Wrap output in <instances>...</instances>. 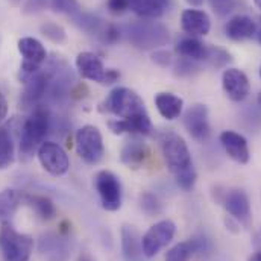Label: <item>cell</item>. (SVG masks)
Listing matches in <instances>:
<instances>
[{
	"mask_svg": "<svg viewBox=\"0 0 261 261\" xmlns=\"http://www.w3.org/2000/svg\"><path fill=\"white\" fill-rule=\"evenodd\" d=\"M176 54L181 58H187L192 61H205L206 60V54H208V46L203 44L200 40H197L196 37H189L181 40L176 44Z\"/></svg>",
	"mask_w": 261,
	"mask_h": 261,
	"instance_id": "23",
	"label": "cell"
},
{
	"mask_svg": "<svg viewBox=\"0 0 261 261\" xmlns=\"http://www.w3.org/2000/svg\"><path fill=\"white\" fill-rule=\"evenodd\" d=\"M128 9L141 18L155 20L164 14V6L158 0H126Z\"/></svg>",
	"mask_w": 261,
	"mask_h": 261,
	"instance_id": "24",
	"label": "cell"
},
{
	"mask_svg": "<svg viewBox=\"0 0 261 261\" xmlns=\"http://www.w3.org/2000/svg\"><path fill=\"white\" fill-rule=\"evenodd\" d=\"M50 76H52L50 70H40L38 73H35L32 77H29L24 82V91H23L21 100H20L24 108L34 110L38 105V102L43 97H46Z\"/></svg>",
	"mask_w": 261,
	"mask_h": 261,
	"instance_id": "12",
	"label": "cell"
},
{
	"mask_svg": "<svg viewBox=\"0 0 261 261\" xmlns=\"http://www.w3.org/2000/svg\"><path fill=\"white\" fill-rule=\"evenodd\" d=\"M11 5H14V6H18L20 3H21V0H8Z\"/></svg>",
	"mask_w": 261,
	"mask_h": 261,
	"instance_id": "46",
	"label": "cell"
},
{
	"mask_svg": "<svg viewBox=\"0 0 261 261\" xmlns=\"http://www.w3.org/2000/svg\"><path fill=\"white\" fill-rule=\"evenodd\" d=\"M248 261H261V251L260 252H255L252 257H249V260Z\"/></svg>",
	"mask_w": 261,
	"mask_h": 261,
	"instance_id": "43",
	"label": "cell"
},
{
	"mask_svg": "<svg viewBox=\"0 0 261 261\" xmlns=\"http://www.w3.org/2000/svg\"><path fill=\"white\" fill-rule=\"evenodd\" d=\"M190 6H200L203 3V0H186Z\"/></svg>",
	"mask_w": 261,
	"mask_h": 261,
	"instance_id": "42",
	"label": "cell"
},
{
	"mask_svg": "<svg viewBox=\"0 0 261 261\" xmlns=\"http://www.w3.org/2000/svg\"><path fill=\"white\" fill-rule=\"evenodd\" d=\"M225 34L232 41H243L257 34V24L248 15H236L225 24Z\"/></svg>",
	"mask_w": 261,
	"mask_h": 261,
	"instance_id": "19",
	"label": "cell"
},
{
	"mask_svg": "<svg viewBox=\"0 0 261 261\" xmlns=\"http://www.w3.org/2000/svg\"><path fill=\"white\" fill-rule=\"evenodd\" d=\"M152 61L155 64L160 65V67H169V65L172 64L173 60H172V54L169 50L161 49V50H155L152 54Z\"/></svg>",
	"mask_w": 261,
	"mask_h": 261,
	"instance_id": "38",
	"label": "cell"
},
{
	"mask_svg": "<svg viewBox=\"0 0 261 261\" xmlns=\"http://www.w3.org/2000/svg\"><path fill=\"white\" fill-rule=\"evenodd\" d=\"M260 76H261V67H260Z\"/></svg>",
	"mask_w": 261,
	"mask_h": 261,
	"instance_id": "49",
	"label": "cell"
},
{
	"mask_svg": "<svg viewBox=\"0 0 261 261\" xmlns=\"http://www.w3.org/2000/svg\"><path fill=\"white\" fill-rule=\"evenodd\" d=\"M140 208L147 216H158L163 211V205H161L160 199L155 195L149 193V192H146V193L140 196Z\"/></svg>",
	"mask_w": 261,
	"mask_h": 261,
	"instance_id": "32",
	"label": "cell"
},
{
	"mask_svg": "<svg viewBox=\"0 0 261 261\" xmlns=\"http://www.w3.org/2000/svg\"><path fill=\"white\" fill-rule=\"evenodd\" d=\"M225 152L228 153V156L239 163V164H246L251 158L249 153V146H248V140L236 132V130H223L219 137Z\"/></svg>",
	"mask_w": 261,
	"mask_h": 261,
	"instance_id": "15",
	"label": "cell"
},
{
	"mask_svg": "<svg viewBox=\"0 0 261 261\" xmlns=\"http://www.w3.org/2000/svg\"><path fill=\"white\" fill-rule=\"evenodd\" d=\"M21 203V193L12 189L0 192V223L8 222Z\"/></svg>",
	"mask_w": 261,
	"mask_h": 261,
	"instance_id": "27",
	"label": "cell"
},
{
	"mask_svg": "<svg viewBox=\"0 0 261 261\" xmlns=\"http://www.w3.org/2000/svg\"><path fill=\"white\" fill-rule=\"evenodd\" d=\"M210 3L219 15H225L234 8V0H210Z\"/></svg>",
	"mask_w": 261,
	"mask_h": 261,
	"instance_id": "39",
	"label": "cell"
},
{
	"mask_svg": "<svg viewBox=\"0 0 261 261\" xmlns=\"http://www.w3.org/2000/svg\"><path fill=\"white\" fill-rule=\"evenodd\" d=\"M147 156H149V149L138 138H130L129 141H126L125 146L122 147V153H120L122 163L132 169L140 167L146 161Z\"/></svg>",
	"mask_w": 261,
	"mask_h": 261,
	"instance_id": "21",
	"label": "cell"
},
{
	"mask_svg": "<svg viewBox=\"0 0 261 261\" xmlns=\"http://www.w3.org/2000/svg\"><path fill=\"white\" fill-rule=\"evenodd\" d=\"M18 52L23 57V63L20 67V77L26 82L35 73L41 70V64L47 58V52L41 41L32 37H24L18 40Z\"/></svg>",
	"mask_w": 261,
	"mask_h": 261,
	"instance_id": "8",
	"label": "cell"
},
{
	"mask_svg": "<svg viewBox=\"0 0 261 261\" xmlns=\"http://www.w3.org/2000/svg\"><path fill=\"white\" fill-rule=\"evenodd\" d=\"M94 186L107 211H117L122 206V184L113 172L100 170L94 178Z\"/></svg>",
	"mask_w": 261,
	"mask_h": 261,
	"instance_id": "10",
	"label": "cell"
},
{
	"mask_svg": "<svg viewBox=\"0 0 261 261\" xmlns=\"http://www.w3.org/2000/svg\"><path fill=\"white\" fill-rule=\"evenodd\" d=\"M257 40H258V43L261 44V20H260V26H258V29H257Z\"/></svg>",
	"mask_w": 261,
	"mask_h": 261,
	"instance_id": "45",
	"label": "cell"
},
{
	"mask_svg": "<svg viewBox=\"0 0 261 261\" xmlns=\"http://www.w3.org/2000/svg\"><path fill=\"white\" fill-rule=\"evenodd\" d=\"M100 113L114 114L116 117H120L122 120L134 119L147 114L143 99L130 88L126 87H117L114 88L103 103L99 107Z\"/></svg>",
	"mask_w": 261,
	"mask_h": 261,
	"instance_id": "4",
	"label": "cell"
},
{
	"mask_svg": "<svg viewBox=\"0 0 261 261\" xmlns=\"http://www.w3.org/2000/svg\"><path fill=\"white\" fill-rule=\"evenodd\" d=\"M6 114H8V102H6L5 96L0 93V122L6 117Z\"/></svg>",
	"mask_w": 261,
	"mask_h": 261,
	"instance_id": "41",
	"label": "cell"
},
{
	"mask_svg": "<svg viewBox=\"0 0 261 261\" xmlns=\"http://www.w3.org/2000/svg\"><path fill=\"white\" fill-rule=\"evenodd\" d=\"M181 26L190 37H205L211 29V20L205 11L186 9L181 15Z\"/></svg>",
	"mask_w": 261,
	"mask_h": 261,
	"instance_id": "16",
	"label": "cell"
},
{
	"mask_svg": "<svg viewBox=\"0 0 261 261\" xmlns=\"http://www.w3.org/2000/svg\"><path fill=\"white\" fill-rule=\"evenodd\" d=\"M76 68L84 79H88L102 85L114 84L120 77V73L117 70L105 68L102 60L93 52H81L76 57Z\"/></svg>",
	"mask_w": 261,
	"mask_h": 261,
	"instance_id": "7",
	"label": "cell"
},
{
	"mask_svg": "<svg viewBox=\"0 0 261 261\" xmlns=\"http://www.w3.org/2000/svg\"><path fill=\"white\" fill-rule=\"evenodd\" d=\"M257 102H258V105L261 107V91H260V94H258V97H257Z\"/></svg>",
	"mask_w": 261,
	"mask_h": 261,
	"instance_id": "48",
	"label": "cell"
},
{
	"mask_svg": "<svg viewBox=\"0 0 261 261\" xmlns=\"http://www.w3.org/2000/svg\"><path fill=\"white\" fill-rule=\"evenodd\" d=\"M176 225L172 220H160L152 225L146 234L141 237V248L146 258L155 257L161 249H164L175 237Z\"/></svg>",
	"mask_w": 261,
	"mask_h": 261,
	"instance_id": "9",
	"label": "cell"
},
{
	"mask_svg": "<svg viewBox=\"0 0 261 261\" xmlns=\"http://www.w3.org/2000/svg\"><path fill=\"white\" fill-rule=\"evenodd\" d=\"M163 156L175 182L184 192H190L196 184V170L190 149L184 138L175 132H164L160 138Z\"/></svg>",
	"mask_w": 261,
	"mask_h": 261,
	"instance_id": "1",
	"label": "cell"
},
{
	"mask_svg": "<svg viewBox=\"0 0 261 261\" xmlns=\"http://www.w3.org/2000/svg\"><path fill=\"white\" fill-rule=\"evenodd\" d=\"M40 31H41V34L47 40H50L54 43L61 44V43H64L65 40H67V34H65L64 28L60 26V24H57V23H54V21H47V23L41 24Z\"/></svg>",
	"mask_w": 261,
	"mask_h": 261,
	"instance_id": "31",
	"label": "cell"
},
{
	"mask_svg": "<svg viewBox=\"0 0 261 261\" xmlns=\"http://www.w3.org/2000/svg\"><path fill=\"white\" fill-rule=\"evenodd\" d=\"M41 167L52 176H63L70 169V160L65 150L54 141H44L37 150Z\"/></svg>",
	"mask_w": 261,
	"mask_h": 261,
	"instance_id": "11",
	"label": "cell"
},
{
	"mask_svg": "<svg viewBox=\"0 0 261 261\" xmlns=\"http://www.w3.org/2000/svg\"><path fill=\"white\" fill-rule=\"evenodd\" d=\"M76 152L87 164H97L103 158V138L99 128L93 125H85L76 132L74 137Z\"/></svg>",
	"mask_w": 261,
	"mask_h": 261,
	"instance_id": "6",
	"label": "cell"
},
{
	"mask_svg": "<svg viewBox=\"0 0 261 261\" xmlns=\"http://www.w3.org/2000/svg\"><path fill=\"white\" fill-rule=\"evenodd\" d=\"M47 6H50V0H26L21 11L28 15H32L44 11Z\"/></svg>",
	"mask_w": 261,
	"mask_h": 261,
	"instance_id": "36",
	"label": "cell"
},
{
	"mask_svg": "<svg viewBox=\"0 0 261 261\" xmlns=\"http://www.w3.org/2000/svg\"><path fill=\"white\" fill-rule=\"evenodd\" d=\"M50 8L55 12L68 14V15H74L81 11L76 0H50Z\"/></svg>",
	"mask_w": 261,
	"mask_h": 261,
	"instance_id": "35",
	"label": "cell"
},
{
	"mask_svg": "<svg viewBox=\"0 0 261 261\" xmlns=\"http://www.w3.org/2000/svg\"><path fill=\"white\" fill-rule=\"evenodd\" d=\"M108 128L113 134L122 135V134H138V135H149L152 132V122L149 114L134 117V119H116L108 122Z\"/></svg>",
	"mask_w": 261,
	"mask_h": 261,
	"instance_id": "18",
	"label": "cell"
},
{
	"mask_svg": "<svg viewBox=\"0 0 261 261\" xmlns=\"http://www.w3.org/2000/svg\"><path fill=\"white\" fill-rule=\"evenodd\" d=\"M108 9L113 14H123L128 11V2L126 0H108Z\"/></svg>",
	"mask_w": 261,
	"mask_h": 261,
	"instance_id": "40",
	"label": "cell"
},
{
	"mask_svg": "<svg viewBox=\"0 0 261 261\" xmlns=\"http://www.w3.org/2000/svg\"><path fill=\"white\" fill-rule=\"evenodd\" d=\"M222 87L232 102H242L248 97L251 85L248 76L239 68H226L222 74Z\"/></svg>",
	"mask_w": 261,
	"mask_h": 261,
	"instance_id": "13",
	"label": "cell"
},
{
	"mask_svg": "<svg viewBox=\"0 0 261 261\" xmlns=\"http://www.w3.org/2000/svg\"><path fill=\"white\" fill-rule=\"evenodd\" d=\"M122 252L125 261H143V248H141V237L138 234V231L129 226L125 225L122 228Z\"/></svg>",
	"mask_w": 261,
	"mask_h": 261,
	"instance_id": "20",
	"label": "cell"
},
{
	"mask_svg": "<svg viewBox=\"0 0 261 261\" xmlns=\"http://www.w3.org/2000/svg\"><path fill=\"white\" fill-rule=\"evenodd\" d=\"M155 107L164 119L175 120L182 114L184 100L172 93H158L155 96Z\"/></svg>",
	"mask_w": 261,
	"mask_h": 261,
	"instance_id": "22",
	"label": "cell"
},
{
	"mask_svg": "<svg viewBox=\"0 0 261 261\" xmlns=\"http://www.w3.org/2000/svg\"><path fill=\"white\" fill-rule=\"evenodd\" d=\"M125 40L140 50H152L166 46L170 40L164 24L156 21H137L120 29Z\"/></svg>",
	"mask_w": 261,
	"mask_h": 261,
	"instance_id": "3",
	"label": "cell"
},
{
	"mask_svg": "<svg viewBox=\"0 0 261 261\" xmlns=\"http://www.w3.org/2000/svg\"><path fill=\"white\" fill-rule=\"evenodd\" d=\"M223 206L225 210L239 222L246 223L251 217V203L249 197L243 190H229L225 199H223Z\"/></svg>",
	"mask_w": 261,
	"mask_h": 261,
	"instance_id": "17",
	"label": "cell"
},
{
	"mask_svg": "<svg viewBox=\"0 0 261 261\" xmlns=\"http://www.w3.org/2000/svg\"><path fill=\"white\" fill-rule=\"evenodd\" d=\"M120 37H122V32L114 24H105V28H103V31L100 34V38L105 43H116Z\"/></svg>",
	"mask_w": 261,
	"mask_h": 261,
	"instance_id": "37",
	"label": "cell"
},
{
	"mask_svg": "<svg viewBox=\"0 0 261 261\" xmlns=\"http://www.w3.org/2000/svg\"><path fill=\"white\" fill-rule=\"evenodd\" d=\"M77 261H93V260H91V257H90L88 254H81V255H79V258H77Z\"/></svg>",
	"mask_w": 261,
	"mask_h": 261,
	"instance_id": "44",
	"label": "cell"
},
{
	"mask_svg": "<svg viewBox=\"0 0 261 261\" xmlns=\"http://www.w3.org/2000/svg\"><path fill=\"white\" fill-rule=\"evenodd\" d=\"M199 71V65L196 61L192 60H187V58H181L175 63L173 67V73L175 76H179V77H187V76H193Z\"/></svg>",
	"mask_w": 261,
	"mask_h": 261,
	"instance_id": "34",
	"label": "cell"
},
{
	"mask_svg": "<svg viewBox=\"0 0 261 261\" xmlns=\"http://www.w3.org/2000/svg\"><path fill=\"white\" fill-rule=\"evenodd\" d=\"M15 158V144L12 132L6 126H0V170L8 169Z\"/></svg>",
	"mask_w": 261,
	"mask_h": 261,
	"instance_id": "28",
	"label": "cell"
},
{
	"mask_svg": "<svg viewBox=\"0 0 261 261\" xmlns=\"http://www.w3.org/2000/svg\"><path fill=\"white\" fill-rule=\"evenodd\" d=\"M50 128L52 117L49 110L43 105H37L20 128V156L23 160H29L32 153L38 150Z\"/></svg>",
	"mask_w": 261,
	"mask_h": 261,
	"instance_id": "2",
	"label": "cell"
},
{
	"mask_svg": "<svg viewBox=\"0 0 261 261\" xmlns=\"http://www.w3.org/2000/svg\"><path fill=\"white\" fill-rule=\"evenodd\" d=\"M34 239L28 234L18 232L8 222L0 228V252L3 261H29L34 252Z\"/></svg>",
	"mask_w": 261,
	"mask_h": 261,
	"instance_id": "5",
	"label": "cell"
},
{
	"mask_svg": "<svg viewBox=\"0 0 261 261\" xmlns=\"http://www.w3.org/2000/svg\"><path fill=\"white\" fill-rule=\"evenodd\" d=\"M21 202H24L28 206H31L37 213V216L43 220H50L55 217V213H57L55 205L46 196L21 195Z\"/></svg>",
	"mask_w": 261,
	"mask_h": 261,
	"instance_id": "26",
	"label": "cell"
},
{
	"mask_svg": "<svg viewBox=\"0 0 261 261\" xmlns=\"http://www.w3.org/2000/svg\"><path fill=\"white\" fill-rule=\"evenodd\" d=\"M195 255V249L189 242H182L175 245L166 255V261H189Z\"/></svg>",
	"mask_w": 261,
	"mask_h": 261,
	"instance_id": "30",
	"label": "cell"
},
{
	"mask_svg": "<svg viewBox=\"0 0 261 261\" xmlns=\"http://www.w3.org/2000/svg\"><path fill=\"white\" fill-rule=\"evenodd\" d=\"M184 126L187 132L197 141L206 140L210 135L208 108L202 103H196L190 107L184 114Z\"/></svg>",
	"mask_w": 261,
	"mask_h": 261,
	"instance_id": "14",
	"label": "cell"
},
{
	"mask_svg": "<svg viewBox=\"0 0 261 261\" xmlns=\"http://www.w3.org/2000/svg\"><path fill=\"white\" fill-rule=\"evenodd\" d=\"M40 251L49 257V261H67L68 258V248L61 239L57 236L47 234L43 237L40 243Z\"/></svg>",
	"mask_w": 261,
	"mask_h": 261,
	"instance_id": "25",
	"label": "cell"
},
{
	"mask_svg": "<svg viewBox=\"0 0 261 261\" xmlns=\"http://www.w3.org/2000/svg\"><path fill=\"white\" fill-rule=\"evenodd\" d=\"M254 3H255V6H257L258 9H261V0H254Z\"/></svg>",
	"mask_w": 261,
	"mask_h": 261,
	"instance_id": "47",
	"label": "cell"
},
{
	"mask_svg": "<svg viewBox=\"0 0 261 261\" xmlns=\"http://www.w3.org/2000/svg\"><path fill=\"white\" fill-rule=\"evenodd\" d=\"M71 18H73V23L87 34H93V35L96 34V35L100 37V34H102V31L105 28L103 21L99 17L93 15V14H87V12L79 11L77 14L71 15Z\"/></svg>",
	"mask_w": 261,
	"mask_h": 261,
	"instance_id": "29",
	"label": "cell"
},
{
	"mask_svg": "<svg viewBox=\"0 0 261 261\" xmlns=\"http://www.w3.org/2000/svg\"><path fill=\"white\" fill-rule=\"evenodd\" d=\"M206 63L213 65V67H225L228 63L232 61L231 55L219 47H210L208 46V54H206Z\"/></svg>",
	"mask_w": 261,
	"mask_h": 261,
	"instance_id": "33",
	"label": "cell"
}]
</instances>
